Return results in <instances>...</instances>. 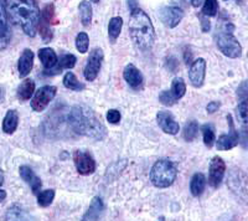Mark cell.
<instances>
[{
  "instance_id": "1",
  "label": "cell",
  "mask_w": 248,
  "mask_h": 221,
  "mask_svg": "<svg viewBox=\"0 0 248 221\" xmlns=\"http://www.w3.org/2000/svg\"><path fill=\"white\" fill-rule=\"evenodd\" d=\"M71 128L79 136H85L94 141H103L107 137V128L92 108L85 105H76L68 113Z\"/></svg>"
},
{
  "instance_id": "2",
  "label": "cell",
  "mask_w": 248,
  "mask_h": 221,
  "mask_svg": "<svg viewBox=\"0 0 248 221\" xmlns=\"http://www.w3.org/2000/svg\"><path fill=\"white\" fill-rule=\"evenodd\" d=\"M9 20L19 26L28 36L36 35L40 21V9L36 0H5Z\"/></svg>"
},
{
  "instance_id": "3",
  "label": "cell",
  "mask_w": 248,
  "mask_h": 221,
  "mask_svg": "<svg viewBox=\"0 0 248 221\" xmlns=\"http://www.w3.org/2000/svg\"><path fill=\"white\" fill-rule=\"evenodd\" d=\"M129 34L133 43L139 50H150L155 41V30L152 20L143 10L137 9L130 13Z\"/></svg>"
},
{
  "instance_id": "4",
  "label": "cell",
  "mask_w": 248,
  "mask_h": 221,
  "mask_svg": "<svg viewBox=\"0 0 248 221\" xmlns=\"http://www.w3.org/2000/svg\"><path fill=\"white\" fill-rule=\"evenodd\" d=\"M178 175V170L169 159H159L153 165L150 172V180L153 185L159 189H165L174 184Z\"/></svg>"
},
{
  "instance_id": "5",
  "label": "cell",
  "mask_w": 248,
  "mask_h": 221,
  "mask_svg": "<svg viewBox=\"0 0 248 221\" xmlns=\"http://www.w3.org/2000/svg\"><path fill=\"white\" fill-rule=\"evenodd\" d=\"M217 47L230 59H238L242 56V46L240 41L234 37L233 32H229L223 30L217 36Z\"/></svg>"
},
{
  "instance_id": "6",
  "label": "cell",
  "mask_w": 248,
  "mask_h": 221,
  "mask_svg": "<svg viewBox=\"0 0 248 221\" xmlns=\"http://www.w3.org/2000/svg\"><path fill=\"white\" fill-rule=\"evenodd\" d=\"M55 19V6L54 4H47V5L44 8L43 13L40 15V21L39 26H37V30L40 32V35L43 37V40L45 43H50L52 41V37H54V32L51 30V25L54 24Z\"/></svg>"
},
{
  "instance_id": "7",
  "label": "cell",
  "mask_w": 248,
  "mask_h": 221,
  "mask_svg": "<svg viewBox=\"0 0 248 221\" xmlns=\"http://www.w3.org/2000/svg\"><path fill=\"white\" fill-rule=\"evenodd\" d=\"M57 92V88L55 86H43L39 88L34 95V98L31 99V108L35 112H43L52 99L55 98Z\"/></svg>"
},
{
  "instance_id": "8",
  "label": "cell",
  "mask_w": 248,
  "mask_h": 221,
  "mask_svg": "<svg viewBox=\"0 0 248 221\" xmlns=\"http://www.w3.org/2000/svg\"><path fill=\"white\" fill-rule=\"evenodd\" d=\"M105 59V54L102 48H94L92 50L86 63L85 70H83V76L87 81H94L99 74V70L102 67V63Z\"/></svg>"
},
{
  "instance_id": "9",
  "label": "cell",
  "mask_w": 248,
  "mask_h": 221,
  "mask_svg": "<svg viewBox=\"0 0 248 221\" xmlns=\"http://www.w3.org/2000/svg\"><path fill=\"white\" fill-rule=\"evenodd\" d=\"M74 162L81 175H91L96 172V160L86 150H76L74 153Z\"/></svg>"
},
{
  "instance_id": "10",
  "label": "cell",
  "mask_w": 248,
  "mask_h": 221,
  "mask_svg": "<svg viewBox=\"0 0 248 221\" xmlns=\"http://www.w3.org/2000/svg\"><path fill=\"white\" fill-rule=\"evenodd\" d=\"M184 17V12L178 6H163L159 10V19L169 29H174L180 24Z\"/></svg>"
},
{
  "instance_id": "11",
  "label": "cell",
  "mask_w": 248,
  "mask_h": 221,
  "mask_svg": "<svg viewBox=\"0 0 248 221\" xmlns=\"http://www.w3.org/2000/svg\"><path fill=\"white\" fill-rule=\"evenodd\" d=\"M12 40V30L5 8V0H0V50H5Z\"/></svg>"
},
{
  "instance_id": "12",
  "label": "cell",
  "mask_w": 248,
  "mask_h": 221,
  "mask_svg": "<svg viewBox=\"0 0 248 221\" xmlns=\"http://www.w3.org/2000/svg\"><path fill=\"white\" fill-rule=\"evenodd\" d=\"M227 119H229L231 130H230L229 134H222V136L218 137V139H217L216 142V147L218 150L233 149V148L237 147L238 143H240V134H238V132L234 129L233 119H232L231 114L227 116Z\"/></svg>"
},
{
  "instance_id": "13",
  "label": "cell",
  "mask_w": 248,
  "mask_h": 221,
  "mask_svg": "<svg viewBox=\"0 0 248 221\" xmlns=\"http://www.w3.org/2000/svg\"><path fill=\"white\" fill-rule=\"evenodd\" d=\"M231 190L237 194V196L242 199L243 202L247 200V180H246V174L243 172L233 170L231 173V176L229 179V183Z\"/></svg>"
},
{
  "instance_id": "14",
  "label": "cell",
  "mask_w": 248,
  "mask_h": 221,
  "mask_svg": "<svg viewBox=\"0 0 248 221\" xmlns=\"http://www.w3.org/2000/svg\"><path fill=\"white\" fill-rule=\"evenodd\" d=\"M226 173V164L223 162V159L220 157H214L210 163L209 169V184L212 188L220 187L221 182H222L223 176Z\"/></svg>"
},
{
  "instance_id": "15",
  "label": "cell",
  "mask_w": 248,
  "mask_h": 221,
  "mask_svg": "<svg viewBox=\"0 0 248 221\" xmlns=\"http://www.w3.org/2000/svg\"><path fill=\"white\" fill-rule=\"evenodd\" d=\"M206 76V61L205 59L200 57V59L195 60L191 63L189 70V79L191 85L194 87L199 88L203 85L205 82Z\"/></svg>"
},
{
  "instance_id": "16",
  "label": "cell",
  "mask_w": 248,
  "mask_h": 221,
  "mask_svg": "<svg viewBox=\"0 0 248 221\" xmlns=\"http://www.w3.org/2000/svg\"><path fill=\"white\" fill-rule=\"evenodd\" d=\"M156 121H158L159 127L167 134L175 136V134L179 133L180 126L175 121L172 114L170 112H168V110H160V112H158V114H156Z\"/></svg>"
},
{
  "instance_id": "17",
  "label": "cell",
  "mask_w": 248,
  "mask_h": 221,
  "mask_svg": "<svg viewBox=\"0 0 248 221\" xmlns=\"http://www.w3.org/2000/svg\"><path fill=\"white\" fill-rule=\"evenodd\" d=\"M123 77L124 79H125V82H127L130 87L134 88V90H140V88L143 87V74H141L133 63H129V65L125 66V68H124L123 71Z\"/></svg>"
},
{
  "instance_id": "18",
  "label": "cell",
  "mask_w": 248,
  "mask_h": 221,
  "mask_svg": "<svg viewBox=\"0 0 248 221\" xmlns=\"http://www.w3.org/2000/svg\"><path fill=\"white\" fill-rule=\"evenodd\" d=\"M19 173L24 182L28 183V184L30 185L31 190H32V193L34 194L39 193L40 189H41V185H43V183H41V179H40L39 176L34 173V170L31 169L30 167H28V165H21L19 169Z\"/></svg>"
},
{
  "instance_id": "19",
  "label": "cell",
  "mask_w": 248,
  "mask_h": 221,
  "mask_svg": "<svg viewBox=\"0 0 248 221\" xmlns=\"http://www.w3.org/2000/svg\"><path fill=\"white\" fill-rule=\"evenodd\" d=\"M32 66H34V52L25 48L21 54L19 59V63H17V71H19L20 77H26L32 70Z\"/></svg>"
},
{
  "instance_id": "20",
  "label": "cell",
  "mask_w": 248,
  "mask_h": 221,
  "mask_svg": "<svg viewBox=\"0 0 248 221\" xmlns=\"http://www.w3.org/2000/svg\"><path fill=\"white\" fill-rule=\"evenodd\" d=\"M76 61H77V59L75 55H72V54L63 55V56L60 59V63H57V66L50 68V70H46L45 75H47V76H54V75L61 74L63 70H70V68H74L75 65H76Z\"/></svg>"
},
{
  "instance_id": "21",
  "label": "cell",
  "mask_w": 248,
  "mask_h": 221,
  "mask_svg": "<svg viewBox=\"0 0 248 221\" xmlns=\"http://www.w3.org/2000/svg\"><path fill=\"white\" fill-rule=\"evenodd\" d=\"M103 211H105V204H103V202H102V199L99 196H96V198L92 199L90 207H88L85 215H83L82 220H99Z\"/></svg>"
},
{
  "instance_id": "22",
  "label": "cell",
  "mask_w": 248,
  "mask_h": 221,
  "mask_svg": "<svg viewBox=\"0 0 248 221\" xmlns=\"http://www.w3.org/2000/svg\"><path fill=\"white\" fill-rule=\"evenodd\" d=\"M39 59L43 63V66L45 67V70H50V68L55 67L59 61L57 59V55L56 52L50 47H44V48H40L39 50Z\"/></svg>"
},
{
  "instance_id": "23",
  "label": "cell",
  "mask_w": 248,
  "mask_h": 221,
  "mask_svg": "<svg viewBox=\"0 0 248 221\" xmlns=\"http://www.w3.org/2000/svg\"><path fill=\"white\" fill-rule=\"evenodd\" d=\"M19 126V114L15 110H9L3 121V130L6 134H13Z\"/></svg>"
},
{
  "instance_id": "24",
  "label": "cell",
  "mask_w": 248,
  "mask_h": 221,
  "mask_svg": "<svg viewBox=\"0 0 248 221\" xmlns=\"http://www.w3.org/2000/svg\"><path fill=\"white\" fill-rule=\"evenodd\" d=\"M35 92V82L34 79H24L21 85L19 86L17 88V98L20 101H28L32 97Z\"/></svg>"
},
{
  "instance_id": "25",
  "label": "cell",
  "mask_w": 248,
  "mask_h": 221,
  "mask_svg": "<svg viewBox=\"0 0 248 221\" xmlns=\"http://www.w3.org/2000/svg\"><path fill=\"white\" fill-rule=\"evenodd\" d=\"M206 187V178L202 173H196L190 182V191L194 196H200Z\"/></svg>"
},
{
  "instance_id": "26",
  "label": "cell",
  "mask_w": 248,
  "mask_h": 221,
  "mask_svg": "<svg viewBox=\"0 0 248 221\" xmlns=\"http://www.w3.org/2000/svg\"><path fill=\"white\" fill-rule=\"evenodd\" d=\"M122 28H123V19L121 16H114L109 20L108 24V36L112 43H114L121 35Z\"/></svg>"
},
{
  "instance_id": "27",
  "label": "cell",
  "mask_w": 248,
  "mask_h": 221,
  "mask_svg": "<svg viewBox=\"0 0 248 221\" xmlns=\"http://www.w3.org/2000/svg\"><path fill=\"white\" fill-rule=\"evenodd\" d=\"M78 10L82 25L90 26L91 21H92V6H91L90 1H87V0L81 1L78 5Z\"/></svg>"
},
{
  "instance_id": "28",
  "label": "cell",
  "mask_w": 248,
  "mask_h": 221,
  "mask_svg": "<svg viewBox=\"0 0 248 221\" xmlns=\"http://www.w3.org/2000/svg\"><path fill=\"white\" fill-rule=\"evenodd\" d=\"M63 86L71 91H83L85 90V85L79 82L75 74L70 71L63 76Z\"/></svg>"
},
{
  "instance_id": "29",
  "label": "cell",
  "mask_w": 248,
  "mask_h": 221,
  "mask_svg": "<svg viewBox=\"0 0 248 221\" xmlns=\"http://www.w3.org/2000/svg\"><path fill=\"white\" fill-rule=\"evenodd\" d=\"M199 133V125L196 121H190L184 128V139L186 142H192Z\"/></svg>"
},
{
  "instance_id": "30",
  "label": "cell",
  "mask_w": 248,
  "mask_h": 221,
  "mask_svg": "<svg viewBox=\"0 0 248 221\" xmlns=\"http://www.w3.org/2000/svg\"><path fill=\"white\" fill-rule=\"evenodd\" d=\"M170 91L172 92V95H174V96L176 97L178 99L183 98L186 94V85H185V82H184V79H180V77H176V79H174V81H172V83H171V88H170Z\"/></svg>"
},
{
  "instance_id": "31",
  "label": "cell",
  "mask_w": 248,
  "mask_h": 221,
  "mask_svg": "<svg viewBox=\"0 0 248 221\" xmlns=\"http://www.w3.org/2000/svg\"><path fill=\"white\" fill-rule=\"evenodd\" d=\"M55 199V190L48 189V190H44L41 193L37 195V204L40 205L41 207H47L52 204Z\"/></svg>"
},
{
  "instance_id": "32",
  "label": "cell",
  "mask_w": 248,
  "mask_h": 221,
  "mask_svg": "<svg viewBox=\"0 0 248 221\" xmlns=\"http://www.w3.org/2000/svg\"><path fill=\"white\" fill-rule=\"evenodd\" d=\"M202 137H203V143L207 148H212L216 141V136H215V129L211 125H205L202 126Z\"/></svg>"
},
{
  "instance_id": "33",
  "label": "cell",
  "mask_w": 248,
  "mask_h": 221,
  "mask_svg": "<svg viewBox=\"0 0 248 221\" xmlns=\"http://www.w3.org/2000/svg\"><path fill=\"white\" fill-rule=\"evenodd\" d=\"M237 116H238V119H240L241 125H242L243 128L247 127L248 125V105H247V99H242L241 103L237 107Z\"/></svg>"
},
{
  "instance_id": "34",
  "label": "cell",
  "mask_w": 248,
  "mask_h": 221,
  "mask_svg": "<svg viewBox=\"0 0 248 221\" xmlns=\"http://www.w3.org/2000/svg\"><path fill=\"white\" fill-rule=\"evenodd\" d=\"M6 220H26L25 214L19 205H13L8 209L5 215Z\"/></svg>"
},
{
  "instance_id": "35",
  "label": "cell",
  "mask_w": 248,
  "mask_h": 221,
  "mask_svg": "<svg viewBox=\"0 0 248 221\" xmlns=\"http://www.w3.org/2000/svg\"><path fill=\"white\" fill-rule=\"evenodd\" d=\"M218 12V0H205L202 6V14L205 16H215Z\"/></svg>"
},
{
  "instance_id": "36",
  "label": "cell",
  "mask_w": 248,
  "mask_h": 221,
  "mask_svg": "<svg viewBox=\"0 0 248 221\" xmlns=\"http://www.w3.org/2000/svg\"><path fill=\"white\" fill-rule=\"evenodd\" d=\"M90 46V37L86 32H79L76 37V48L81 54H86Z\"/></svg>"
},
{
  "instance_id": "37",
  "label": "cell",
  "mask_w": 248,
  "mask_h": 221,
  "mask_svg": "<svg viewBox=\"0 0 248 221\" xmlns=\"http://www.w3.org/2000/svg\"><path fill=\"white\" fill-rule=\"evenodd\" d=\"M159 101H160L161 105L170 107V106H174L175 103L178 102L179 99L172 95V92L170 90H167V91L160 92V95H159Z\"/></svg>"
},
{
  "instance_id": "38",
  "label": "cell",
  "mask_w": 248,
  "mask_h": 221,
  "mask_svg": "<svg viewBox=\"0 0 248 221\" xmlns=\"http://www.w3.org/2000/svg\"><path fill=\"white\" fill-rule=\"evenodd\" d=\"M121 112L118 110H109L107 112V121L110 125H118L121 122Z\"/></svg>"
},
{
  "instance_id": "39",
  "label": "cell",
  "mask_w": 248,
  "mask_h": 221,
  "mask_svg": "<svg viewBox=\"0 0 248 221\" xmlns=\"http://www.w3.org/2000/svg\"><path fill=\"white\" fill-rule=\"evenodd\" d=\"M167 67L169 68L170 72L176 71V70H178V67H179L178 60L175 59V57H168V59H167Z\"/></svg>"
},
{
  "instance_id": "40",
  "label": "cell",
  "mask_w": 248,
  "mask_h": 221,
  "mask_svg": "<svg viewBox=\"0 0 248 221\" xmlns=\"http://www.w3.org/2000/svg\"><path fill=\"white\" fill-rule=\"evenodd\" d=\"M237 95L241 99H247V81H243L237 90Z\"/></svg>"
},
{
  "instance_id": "41",
  "label": "cell",
  "mask_w": 248,
  "mask_h": 221,
  "mask_svg": "<svg viewBox=\"0 0 248 221\" xmlns=\"http://www.w3.org/2000/svg\"><path fill=\"white\" fill-rule=\"evenodd\" d=\"M220 106H221L220 102H217V101H211L209 105L206 106V110H207V113H209V114H212V113H215V112H217V110H218Z\"/></svg>"
},
{
  "instance_id": "42",
  "label": "cell",
  "mask_w": 248,
  "mask_h": 221,
  "mask_svg": "<svg viewBox=\"0 0 248 221\" xmlns=\"http://www.w3.org/2000/svg\"><path fill=\"white\" fill-rule=\"evenodd\" d=\"M210 28H211V24H210V20L207 17H201V29H202L203 32H210Z\"/></svg>"
},
{
  "instance_id": "43",
  "label": "cell",
  "mask_w": 248,
  "mask_h": 221,
  "mask_svg": "<svg viewBox=\"0 0 248 221\" xmlns=\"http://www.w3.org/2000/svg\"><path fill=\"white\" fill-rule=\"evenodd\" d=\"M128 8H129L130 13L134 12V10H137V9H139L137 0H128Z\"/></svg>"
},
{
  "instance_id": "44",
  "label": "cell",
  "mask_w": 248,
  "mask_h": 221,
  "mask_svg": "<svg viewBox=\"0 0 248 221\" xmlns=\"http://www.w3.org/2000/svg\"><path fill=\"white\" fill-rule=\"evenodd\" d=\"M190 1H191V5L194 6V8H199V6L202 4L203 0H190Z\"/></svg>"
},
{
  "instance_id": "45",
  "label": "cell",
  "mask_w": 248,
  "mask_h": 221,
  "mask_svg": "<svg viewBox=\"0 0 248 221\" xmlns=\"http://www.w3.org/2000/svg\"><path fill=\"white\" fill-rule=\"evenodd\" d=\"M6 199V191L3 189H0V203H3Z\"/></svg>"
},
{
  "instance_id": "46",
  "label": "cell",
  "mask_w": 248,
  "mask_h": 221,
  "mask_svg": "<svg viewBox=\"0 0 248 221\" xmlns=\"http://www.w3.org/2000/svg\"><path fill=\"white\" fill-rule=\"evenodd\" d=\"M184 56H185V63H189L190 61H191L192 54H191V52H190V51H189V55H187V52L185 51V55H184Z\"/></svg>"
},
{
  "instance_id": "47",
  "label": "cell",
  "mask_w": 248,
  "mask_h": 221,
  "mask_svg": "<svg viewBox=\"0 0 248 221\" xmlns=\"http://www.w3.org/2000/svg\"><path fill=\"white\" fill-rule=\"evenodd\" d=\"M4 96H5V91H4V88L0 86V102L4 99Z\"/></svg>"
},
{
  "instance_id": "48",
  "label": "cell",
  "mask_w": 248,
  "mask_h": 221,
  "mask_svg": "<svg viewBox=\"0 0 248 221\" xmlns=\"http://www.w3.org/2000/svg\"><path fill=\"white\" fill-rule=\"evenodd\" d=\"M3 183H4V174H3V172L0 170V187L3 185Z\"/></svg>"
},
{
  "instance_id": "49",
  "label": "cell",
  "mask_w": 248,
  "mask_h": 221,
  "mask_svg": "<svg viewBox=\"0 0 248 221\" xmlns=\"http://www.w3.org/2000/svg\"><path fill=\"white\" fill-rule=\"evenodd\" d=\"M91 1H93V3H99V0H91Z\"/></svg>"
},
{
  "instance_id": "50",
  "label": "cell",
  "mask_w": 248,
  "mask_h": 221,
  "mask_svg": "<svg viewBox=\"0 0 248 221\" xmlns=\"http://www.w3.org/2000/svg\"><path fill=\"white\" fill-rule=\"evenodd\" d=\"M225 1H227V0H225Z\"/></svg>"
}]
</instances>
